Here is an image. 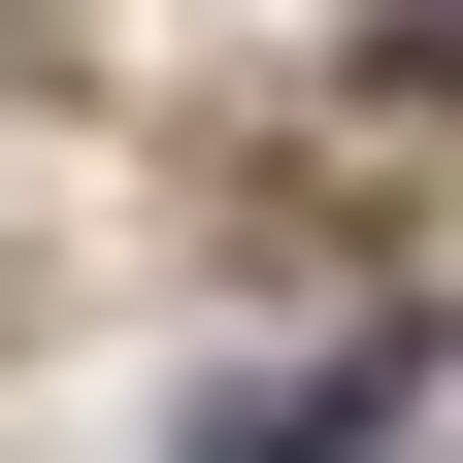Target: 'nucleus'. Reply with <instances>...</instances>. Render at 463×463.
<instances>
[{"instance_id": "obj_1", "label": "nucleus", "mask_w": 463, "mask_h": 463, "mask_svg": "<svg viewBox=\"0 0 463 463\" xmlns=\"http://www.w3.org/2000/svg\"><path fill=\"white\" fill-rule=\"evenodd\" d=\"M397 430V364H331V397H265V430H199V463H364Z\"/></svg>"}, {"instance_id": "obj_2", "label": "nucleus", "mask_w": 463, "mask_h": 463, "mask_svg": "<svg viewBox=\"0 0 463 463\" xmlns=\"http://www.w3.org/2000/svg\"><path fill=\"white\" fill-rule=\"evenodd\" d=\"M364 67H397V99H463V0H397V33H364Z\"/></svg>"}]
</instances>
